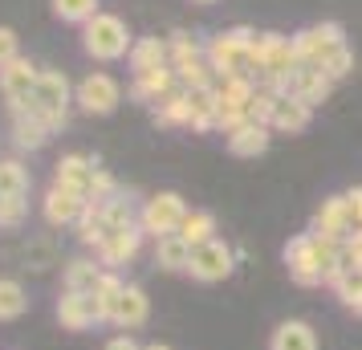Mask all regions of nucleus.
<instances>
[{
    "instance_id": "obj_1",
    "label": "nucleus",
    "mask_w": 362,
    "mask_h": 350,
    "mask_svg": "<svg viewBox=\"0 0 362 350\" xmlns=\"http://www.w3.org/2000/svg\"><path fill=\"white\" fill-rule=\"evenodd\" d=\"M252 29H224L216 33L208 45H204V57L208 66L216 69V78H236V74H248V45H252Z\"/></svg>"
},
{
    "instance_id": "obj_23",
    "label": "nucleus",
    "mask_w": 362,
    "mask_h": 350,
    "mask_svg": "<svg viewBox=\"0 0 362 350\" xmlns=\"http://www.w3.org/2000/svg\"><path fill=\"white\" fill-rule=\"evenodd\" d=\"M127 285L118 281L115 273H102V281H98V289L94 293H86L90 298V310H94V322H110V314H115V301H118V293H122Z\"/></svg>"
},
{
    "instance_id": "obj_22",
    "label": "nucleus",
    "mask_w": 362,
    "mask_h": 350,
    "mask_svg": "<svg viewBox=\"0 0 362 350\" xmlns=\"http://www.w3.org/2000/svg\"><path fill=\"white\" fill-rule=\"evenodd\" d=\"M155 118L163 122V127H192V106H187V90L175 86L171 94L155 102Z\"/></svg>"
},
{
    "instance_id": "obj_24",
    "label": "nucleus",
    "mask_w": 362,
    "mask_h": 350,
    "mask_svg": "<svg viewBox=\"0 0 362 350\" xmlns=\"http://www.w3.org/2000/svg\"><path fill=\"white\" fill-rule=\"evenodd\" d=\"M57 317H62V326H69V330H86L94 322L90 298L86 293H66V298L57 301Z\"/></svg>"
},
{
    "instance_id": "obj_28",
    "label": "nucleus",
    "mask_w": 362,
    "mask_h": 350,
    "mask_svg": "<svg viewBox=\"0 0 362 350\" xmlns=\"http://www.w3.org/2000/svg\"><path fill=\"white\" fill-rule=\"evenodd\" d=\"M167 49H171V69L192 66V62H204V45H199L196 37H187V33H171Z\"/></svg>"
},
{
    "instance_id": "obj_3",
    "label": "nucleus",
    "mask_w": 362,
    "mask_h": 350,
    "mask_svg": "<svg viewBox=\"0 0 362 350\" xmlns=\"http://www.w3.org/2000/svg\"><path fill=\"white\" fill-rule=\"evenodd\" d=\"M342 45H346V33H342L338 21H322V25H310V29L293 33L297 62H301V66H313V69H322Z\"/></svg>"
},
{
    "instance_id": "obj_19",
    "label": "nucleus",
    "mask_w": 362,
    "mask_h": 350,
    "mask_svg": "<svg viewBox=\"0 0 362 350\" xmlns=\"http://www.w3.org/2000/svg\"><path fill=\"white\" fill-rule=\"evenodd\" d=\"M94 171H98V167L90 163L86 155H66V159L57 163V184L69 187V192H78V196H90Z\"/></svg>"
},
{
    "instance_id": "obj_40",
    "label": "nucleus",
    "mask_w": 362,
    "mask_h": 350,
    "mask_svg": "<svg viewBox=\"0 0 362 350\" xmlns=\"http://www.w3.org/2000/svg\"><path fill=\"white\" fill-rule=\"evenodd\" d=\"M143 350H171V346H163V342H151V346H143Z\"/></svg>"
},
{
    "instance_id": "obj_41",
    "label": "nucleus",
    "mask_w": 362,
    "mask_h": 350,
    "mask_svg": "<svg viewBox=\"0 0 362 350\" xmlns=\"http://www.w3.org/2000/svg\"><path fill=\"white\" fill-rule=\"evenodd\" d=\"M192 4H216V0H192Z\"/></svg>"
},
{
    "instance_id": "obj_15",
    "label": "nucleus",
    "mask_w": 362,
    "mask_h": 350,
    "mask_svg": "<svg viewBox=\"0 0 362 350\" xmlns=\"http://www.w3.org/2000/svg\"><path fill=\"white\" fill-rule=\"evenodd\" d=\"M175 90V69L171 66H159V69H147V74H139L131 86V98L134 102H159L163 94Z\"/></svg>"
},
{
    "instance_id": "obj_25",
    "label": "nucleus",
    "mask_w": 362,
    "mask_h": 350,
    "mask_svg": "<svg viewBox=\"0 0 362 350\" xmlns=\"http://www.w3.org/2000/svg\"><path fill=\"white\" fill-rule=\"evenodd\" d=\"M180 236L192 245V249H199V245H208V240H216V216L212 212H187L180 224Z\"/></svg>"
},
{
    "instance_id": "obj_37",
    "label": "nucleus",
    "mask_w": 362,
    "mask_h": 350,
    "mask_svg": "<svg viewBox=\"0 0 362 350\" xmlns=\"http://www.w3.org/2000/svg\"><path fill=\"white\" fill-rule=\"evenodd\" d=\"M8 62H17V33L0 29V69L8 66Z\"/></svg>"
},
{
    "instance_id": "obj_33",
    "label": "nucleus",
    "mask_w": 362,
    "mask_h": 350,
    "mask_svg": "<svg viewBox=\"0 0 362 350\" xmlns=\"http://www.w3.org/2000/svg\"><path fill=\"white\" fill-rule=\"evenodd\" d=\"M334 293L342 298V305L350 310V314L362 317V273H346L342 281L334 285Z\"/></svg>"
},
{
    "instance_id": "obj_5",
    "label": "nucleus",
    "mask_w": 362,
    "mask_h": 350,
    "mask_svg": "<svg viewBox=\"0 0 362 350\" xmlns=\"http://www.w3.org/2000/svg\"><path fill=\"white\" fill-rule=\"evenodd\" d=\"M285 265H289V277L297 285H326V273H322V261H317V240L313 233H297L289 245H285Z\"/></svg>"
},
{
    "instance_id": "obj_32",
    "label": "nucleus",
    "mask_w": 362,
    "mask_h": 350,
    "mask_svg": "<svg viewBox=\"0 0 362 350\" xmlns=\"http://www.w3.org/2000/svg\"><path fill=\"white\" fill-rule=\"evenodd\" d=\"M29 192V175L21 163H0V196H25Z\"/></svg>"
},
{
    "instance_id": "obj_14",
    "label": "nucleus",
    "mask_w": 362,
    "mask_h": 350,
    "mask_svg": "<svg viewBox=\"0 0 362 350\" xmlns=\"http://www.w3.org/2000/svg\"><path fill=\"white\" fill-rule=\"evenodd\" d=\"M127 62H131L134 78H139V74H147V69L171 66V49H167V41H159V37H139L131 45V53H127Z\"/></svg>"
},
{
    "instance_id": "obj_10",
    "label": "nucleus",
    "mask_w": 362,
    "mask_h": 350,
    "mask_svg": "<svg viewBox=\"0 0 362 350\" xmlns=\"http://www.w3.org/2000/svg\"><path fill=\"white\" fill-rule=\"evenodd\" d=\"M37 78H41V74H37V66H33V62H25V57H17V62H8V66L0 69V90H4V98H8V106H13V110L33 98Z\"/></svg>"
},
{
    "instance_id": "obj_11",
    "label": "nucleus",
    "mask_w": 362,
    "mask_h": 350,
    "mask_svg": "<svg viewBox=\"0 0 362 350\" xmlns=\"http://www.w3.org/2000/svg\"><path fill=\"white\" fill-rule=\"evenodd\" d=\"M139 240H143V228L134 224V228H115V233H106V240L98 245V257L102 265H127L134 261V252H139Z\"/></svg>"
},
{
    "instance_id": "obj_31",
    "label": "nucleus",
    "mask_w": 362,
    "mask_h": 350,
    "mask_svg": "<svg viewBox=\"0 0 362 350\" xmlns=\"http://www.w3.org/2000/svg\"><path fill=\"white\" fill-rule=\"evenodd\" d=\"M53 13H57L62 21L86 25L90 17H98V0H53Z\"/></svg>"
},
{
    "instance_id": "obj_8",
    "label": "nucleus",
    "mask_w": 362,
    "mask_h": 350,
    "mask_svg": "<svg viewBox=\"0 0 362 350\" xmlns=\"http://www.w3.org/2000/svg\"><path fill=\"white\" fill-rule=\"evenodd\" d=\"M329 90H334V82H329L322 69H313V66H297L293 74L281 82V94L301 98L305 106H322V102L329 98Z\"/></svg>"
},
{
    "instance_id": "obj_17",
    "label": "nucleus",
    "mask_w": 362,
    "mask_h": 350,
    "mask_svg": "<svg viewBox=\"0 0 362 350\" xmlns=\"http://www.w3.org/2000/svg\"><path fill=\"white\" fill-rule=\"evenodd\" d=\"M269 127H257V122H245V127H236V131L228 134V151L236 155V159H257V155H264L269 151Z\"/></svg>"
},
{
    "instance_id": "obj_6",
    "label": "nucleus",
    "mask_w": 362,
    "mask_h": 350,
    "mask_svg": "<svg viewBox=\"0 0 362 350\" xmlns=\"http://www.w3.org/2000/svg\"><path fill=\"white\" fill-rule=\"evenodd\" d=\"M358 228V220H354V208H350V200L346 196H329V200H322V208L313 212V236H326V240H338L342 245L346 236Z\"/></svg>"
},
{
    "instance_id": "obj_7",
    "label": "nucleus",
    "mask_w": 362,
    "mask_h": 350,
    "mask_svg": "<svg viewBox=\"0 0 362 350\" xmlns=\"http://www.w3.org/2000/svg\"><path fill=\"white\" fill-rule=\"evenodd\" d=\"M232 269H236V252L216 236V240H208V245H199V249H192V265H187V273L196 277V281H224Z\"/></svg>"
},
{
    "instance_id": "obj_39",
    "label": "nucleus",
    "mask_w": 362,
    "mask_h": 350,
    "mask_svg": "<svg viewBox=\"0 0 362 350\" xmlns=\"http://www.w3.org/2000/svg\"><path fill=\"white\" fill-rule=\"evenodd\" d=\"M106 350H143V346H139L134 338H127V334H122V338H115V342H106Z\"/></svg>"
},
{
    "instance_id": "obj_29",
    "label": "nucleus",
    "mask_w": 362,
    "mask_h": 350,
    "mask_svg": "<svg viewBox=\"0 0 362 350\" xmlns=\"http://www.w3.org/2000/svg\"><path fill=\"white\" fill-rule=\"evenodd\" d=\"M338 273H362V228H354V233L346 236L342 245H338ZM338 277V281H342Z\"/></svg>"
},
{
    "instance_id": "obj_13",
    "label": "nucleus",
    "mask_w": 362,
    "mask_h": 350,
    "mask_svg": "<svg viewBox=\"0 0 362 350\" xmlns=\"http://www.w3.org/2000/svg\"><path fill=\"white\" fill-rule=\"evenodd\" d=\"M147 314H151L147 293H143L139 285H127V289L118 293V301H115V314H110V322H115V326H122V330H134V326H143V322H147Z\"/></svg>"
},
{
    "instance_id": "obj_2",
    "label": "nucleus",
    "mask_w": 362,
    "mask_h": 350,
    "mask_svg": "<svg viewBox=\"0 0 362 350\" xmlns=\"http://www.w3.org/2000/svg\"><path fill=\"white\" fill-rule=\"evenodd\" d=\"M82 45L90 57H98V62H118V57H127L131 53V33H127V25L122 17H110V13H98V17L86 21V33H82Z\"/></svg>"
},
{
    "instance_id": "obj_30",
    "label": "nucleus",
    "mask_w": 362,
    "mask_h": 350,
    "mask_svg": "<svg viewBox=\"0 0 362 350\" xmlns=\"http://www.w3.org/2000/svg\"><path fill=\"white\" fill-rule=\"evenodd\" d=\"M13 134H17L21 147H41V143H45L53 131H49V127H45L37 115H17V127H13Z\"/></svg>"
},
{
    "instance_id": "obj_26",
    "label": "nucleus",
    "mask_w": 362,
    "mask_h": 350,
    "mask_svg": "<svg viewBox=\"0 0 362 350\" xmlns=\"http://www.w3.org/2000/svg\"><path fill=\"white\" fill-rule=\"evenodd\" d=\"M102 281V269L94 261H69L66 269V293H94Z\"/></svg>"
},
{
    "instance_id": "obj_21",
    "label": "nucleus",
    "mask_w": 362,
    "mask_h": 350,
    "mask_svg": "<svg viewBox=\"0 0 362 350\" xmlns=\"http://www.w3.org/2000/svg\"><path fill=\"white\" fill-rule=\"evenodd\" d=\"M187 106H192V131H212L216 127V110H220V94H216V86L187 90Z\"/></svg>"
},
{
    "instance_id": "obj_27",
    "label": "nucleus",
    "mask_w": 362,
    "mask_h": 350,
    "mask_svg": "<svg viewBox=\"0 0 362 350\" xmlns=\"http://www.w3.org/2000/svg\"><path fill=\"white\" fill-rule=\"evenodd\" d=\"M281 94L277 90H269V86H257V94L248 102V122H257V127H269L273 131V110H277Z\"/></svg>"
},
{
    "instance_id": "obj_20",
    "label": "nucleus",
    "mask_w": 362,
    "mask_h": 350,
    "mask_svg": "<svg viewBox=\"0 0 362 350\" xmlns=\"http://www.w3.org/2000/svg\"><path fill=\"white\" fill-rule=\"evenodd\" d=\"M155 265L167 269V273H187V265H192V245L180 233L155 240Z\"/></svg>"
},
{
    "instance_id": "obj_35",
    "label": "nucleus",
    "mask_w": 362,
    "mask_h": 350,
    "mask_svg": "<svg viewBox=\"0 0 362 350\" xmlns=\"http://www.w3.org/2000/svg\"><path fill=\"white\" fill-rule=\"evenodd\" d=\"M350 69H354V49H350V45H342V49H338L326 66H322V74H326L329 82H342V78H350Z\"/></svg>"
},
{
    "instance_id": "obj_34",
    "label": "nucleus",
    "mask_w": 362,
    "mask_h": 350,
    "mask_svg": "<svg viewBox=\"0 0 362 350\" xmlns=\"http://www.w3.org/2000/svg\"><path fill=\"white\" fill-rule=\"evenodd\" d=\"M25 310V293L17 281H0V322L4 317H17Z\"/></svg>"
},
{
    "instance_id": "obj_38",
    "label": "nucleus",
    "mask_w": 362,
    "mask_h": 350,
    "mask_svg": "<svg viewBox=\"0 0 362 350\" xmlns=\"http://www.w3.org/2000/svg\"><path fill=\"white\" fill-rule=\"evenodd\" d=\"M346 200H350V208H354V220H358V228H362V187H350V192H346Z\"/></svg>"
},
{
    "instance_id": "obj_18",
    "label": "nucleus",
    "mask_w": 362,
    "mask_h": 350,
    "mask_svg": "<svg viewBox=\"0 0 362 350\" xmlns=\"http://www.w3.org/2000/svg\"><path fill=\"white\" fill-rule=\"evenodd\" d=\"M86 208V196H78V192H69V187L53 184V192L45 196V216H49V224H74V220L82 216Z\"/></svg>"
},
{
    "instance_id": "obj_9",
    "label": "nucleus",
    "mask_w": 362,
    "mask_h": 350,
    "mask_svg": "<svg viewBox=\"0 0 362 350\" xmlns=\"http://www.w3.org/2000/svg\"><path fill=\"white\" fill-rule=\"evenodd\" d=\"M78 102H82L86 115H110L118 102H122V90H118V82L110 74H90L78 86Z\"/></svg>"
},
{
    "instance_id": "obj_16",
    "label": "nucleus",
    "mask_w": 362,
    "mask_h": 350,
    "mask_svg": "<svg viewBox=\"0 0 362 350\" xmlns=\"http://www.w3.org/2000/svg\"><path fill=\"white\" fill-rule=\"evenodd\" d=\"M310 118H313V106H305L301 98L281 94L277 110H273V131H281V134H301L305 127H310Z\"/></svg>"
},
{
    "instance_id": "obj_4",
    "label": "nucleus",
    "mask_w": 362,
    "mask_h": 350,
    "mask_svg": "<svg viewBox=\"0 0 362 350\" xmlns=\"http://www.w3.org/2000/svg\"><path fill=\"white\" fill-rule=\"evenodd\" d=\"M183 216H187V204L175 196V192H159V196H151L143 204V212H139V228L151 233L155 240H163V236L180 233Z\"/></svg>"
},
{
    "instance_id": "obj_36",
    "label": "nucleus",
    "mask_w": 362,
    "mask_h": 350,
    "mask_svg": "<svg viewBox=\"0 0 362 350\" xmlns=\"http://www.w3.org/2000/svg\"><path fill=\"white\" fill-rule=\"evenodd\" d=\"M25 216V200L21 196H0V224H17Z\"/></svg>"
},
{
    "instance_id": "obj_12",
    "label": "nucleus",
    "mask_w": 362,
    "mask_h": 350,
    "mask_svg": "<svg viewBox=\"0 0 362 350\" xmlns=\"http://www.w3.org/2000/svg\"><path fill=\"white\" fill-rule=\"evenodd\" d=\"M269 350H317V330L301 317H285L277 330L269 334Z\"/></svg>"
}]
</instances>
